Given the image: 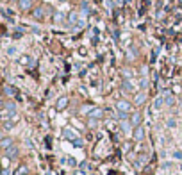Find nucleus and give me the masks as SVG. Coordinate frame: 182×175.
I'll return each instance as SVG.
<instances>
[{
  "label": "nucleus",
  "mask_w": 182,
  "mask_h": 175,
  "mask_svg": "<svg viewBox=\"0 0 182 175\" xmlns=\"http://www.w3.org/2000/svg\"><path fill=\"white\" fill-rule=\"evenodd\" d=\"M104 115V113H102V109H93L91 113H89V118H100Z\"/></svg>",
  "instance_id": "10"
},
{
  "label": "nucleus",
  "mask_w": 182,
  "mask_h": 175,
  "mask_svg": "<svg viewBox=\"0 0 182 175\" xmlns=\"http://www.w3.org/2000/svg\"><path fill=\"white\" fill-rule=\"evenodd\" d=\"M141 120H143L141 113H139V111H136L134 115H132V118H130V123H132L134 127H139V125H141Z\"/></svg>",
  "instance_id": "3"
},
{
  "label": "nucleus",
  "mask_w": 182,
  "mask_h": 175,
  "mask_svg": "<svg viewBox=\"0 0 182 175\" xmlns=\"http://www.w3.org/2000/svg\"><path fill=\"white\" fill-rule=\"evenodd\" d=\"M145 139V129L139 125V127H134V141H143Z\"/></svg>",
  "instance_id": "2"
},
{
  "label": "nucleus",
  "mask_w": 182,
  "mask_h": 175,
  "mask_svg": "<svg viewBox=\"0 0 182 175\" xmlns=\"http://www.w3.org/2000/svg\"><path fill=\"white\" fill-rule=\"evenodd\" d=\"M166 123H168V127H175V120H173V118H170Z\"/></svg>",
  "instance_id": "22"
},
{
  "label": "nucleus",
  "mask_w": 182,
  "mask_h": 175,
  "mask_svg": "<svg viewBox=\"0 0 182 175\" xmlns=\"http://www.w3.org/2000/svg\"><path fill=\"white\" fill-rule=\"evenodd\" d=\"M163 102H164V100H163V98H157V100H155V102H154V107H157V109H159V107H161V106H163Z\"/></svg>",
  "instance_id": "17"
},
{
  "label": "nucleus",
  "mask_w": 182,
  "mask_h": 175,
  "mask_svg": "<svg viewBox=\"0 0 182 175\" xmlns=\"http://www.w3.org/2000/svg\"><path fill=\"white\" fill-rule=\"evenodd\" d=\"M164 102H166L168 106H173V104H175V98H173V97H166V98H164Z\"/></svg>",
  "instance_id": "15"
},
{
  "label": "nucleus",
  "mask_w": 182,
  "mask_h": 175,
  "mask_svg": "<svg viewBox=\"0 0 182 175\" xmlns=\"http://www.w3.org/2000/svg\"><path fill=\"white\" fill-rule=\"evenodd\" d=\"M73 145L77 147V148H79V147H82V139H79V138H77V139H73Z\"/></svg>",
  "instance_id": "19"
},
{
  "label": "nucleus",
  "mask_w": 182,
  "mask_h": 175,
  "mask_svg": "<svg viewBox=\"0 0 182 175\" xmlns=\"http://www.w3.org/2000/svg\"><path fill=\"white\" fill-rule=\"evenodd\" d=\"M116 109L122 111V113H128V111H130V102H127V100H118V102H116Z\"/></svg>",
  "instance_id": "1"
},
{
  "label": "nucleus",
  "mask_w": 182,
  "mask_h": 175,
  "mask_svg": "<svg viewBox=\"0 0 182 175\" xmlns=\"http://www.w3.org/2000/svg\"><path fill=\"white\" fill-rule=\"evenodd\" d=\"M175 157L177 159H182V152H175Z\"/></svg>",
  "instance_id": "25"
},
{
  "label": "nucleus",
  "mask_w": 182,
  "mask_h": 175,
  "mask_svg": "<svg viewBox=\"0 0 182 175\" xmlns=\"http://www.w3.org/2000/svg\"><path fill=\"white\" fill-rule=\"evenodd\" d=\"M54 20H56V22H62V14H61V13H56Z\"/></svg>",
  "instance_id": "20"
},
{
  "label": "nucleus",
  "mask_w": 182,
  "mask_h": 175,
  "mask_svg": "<svg viewBox=\"0 0 182 175\" xmlns=\"http://www.w3.org/2000/svg\"><path fill=\"white\" fill-rule=\"evenodd\" d=\"M5 107H7V113H9V115H14V113H16V106L13 104V102H9V104H5Z\"/></svg>",
  "instance_id": "12"
},
{
  "label": "nucleus",
  "mask_w": 182,
  "mask_h": 175,
  "mask_svg": "<svg viewBox=\"0 0 182 175\" xmlns=\"http://www.w3.org/2000/svg\"><path fill=\"white\" fill-rule=\"evenodd\" d=\"M32 16H34L36 20H43V16H45V13H43V7H36L34 13H32Z\"/></svg>",
  "instance_id": "8"
},
{
  "label": "nucleus",
  "mask_w": 182,
  "mask_h": 175,
  "mask_svg": "<svg viewBox=\"0 0 182 175\" xmlns=\"http://www.w3.org/2000/svg\"><path fill=\"white\" fill-rule=\"evenodd\" d=\"M123 89H127V91H132L134 88H132V84H130L128 80H125V82H123Z\"/></svg>",
  "instance_id": "14"
},
{
  "label": "nucleus",
  "mask_w": 182,
  "mask_h": 175,
  "mask_svg": "<svg viewBox=\"0 0 182 175\" xmlns=\"http://www.w3.org/2000/svg\"><path fill=\"white\" fill-rule=\"evenodd\" d=\"M0 147H2V148H9V147H13V139H11V138H4V139H0Z\"/></svg>",
  "instance_id": "7"
},
{
  "label": "nucleus",
  "mask_w": 182,
  "mask_h": 175,
  "mask_svg": "<svg viewBox=\"0 0 182 175\" xmlns=\"http://www.w3.org/2000/svg\"><path fill=\"white\" fill-rule=\"evenodd\" d=\"M145 100H146V95H145V93H139V95L136 97V100H134V102H136V106H139V104H143Z\"/></svg>",
  "instance_id": "11"
},
{
  "label": "nucleus",
  "mask_w": 182,
  "mask_h": 175,
  "mask_svg": "<svg viewBox=\"0 0 182 175\" xmlns=\"http://www.w3.org/2000/svg\"><path fill=\"white\" fill-rule=\"evenodd\" d=\"M68 22H70V23H75V22H77V14H75V13H71V14L68 16Z\"/></svg>",
  "instance_id": "16"
},
{
  "label": "nucleus",
  "mask_w": 182,
  "mask_h": 175,
  "mask_svg": "<svg viewBox=\"0 0 182 175\" xmlns=\"http://www.w3.org/2000/svg\"><path fill=\"white\" fill-rule=\"evenodd\" d=\"M62 134H64V138H66V139H77V134H75V130H71V129H64L62 130Z\"/></svg>",
  "instance_id": "6"
},
{
  "label": "nucleus",
  "mask_w": 182,
  "mask_h": 175,
  "mask_svg": "<svg viewBox=\"0 0 182 175\" xmlns=\"http://www.w3.org/2000/svg\"><path fill=\"white\" fill-rule=\"evenodd\" d=\"M61 2H64V0H61Z\"/></svg>",
  "instance_id": "27"
},
{
  "label": "nucleus",
  "mask_w": 182,
  "mask_h": 175,
  "mask_svg": "<svg viewBox=\"0 0 182 175\" xmlns=\"http://www.w3.org/2000/svg\"><path fill=\"white\" fill-rule=\"evenodd\" d=\"M7 54H9V56H16V48H14V47H9V48H7Z\"/></svg>",
  "instance_id": "18"
},
{
  "label": "nucleus",
  "mask_w": 182,
  "mask_h": 175,
  "mask_svg": "<svg viewBox=\"0 0 182 175\" xmlns=\"http://www.w3.org/2000/svg\"><path fill=\"white\" fill-rule=\"evenodd\" d=\"M18 5H20V9H21V11H29V9H30V5H32V0H20V2H18Z\"/></svg>",
  "instance_id": "5"
},
{
  "label": "nucleus",
  "mask_w": 182,
  "mask_h": 175,
  "mask_svg": "<svg viewBox=\"0 0 182 175\" xmlns=\"http://www.w3.org/2000/svg\"><path fill=\"white\" fill-rule=\"evenodd\" d=\"M68 164H70V166H77V161H75L73 157H70L68 159Z\"/></svg>",
  "instance_id": "21"
},
{
  "label": "nucleus",
  "mask_w": 182,
  "mask_h": 175,
  "mask_svg": "<svg viewBox=\"0 0 182 175\" xmlns=\"http://www.w3.org/2000/svg\"><path fill=\"white\" fill-rule=\"evenodd\" d=\"M5 156H7L9 159H14V157L18 156V148H16V147H9V148H5Z\"/></svg>",
  "instance_id": "4"
},
{
  "label": "nucleus",
  "mask_w": 182,
  "mask_h": 175,
  "mask_svg": "<svg viewBox=\"0 0 182 175\" xmlns=\"http://www.w3.org/2000/svg\"><path fill=\"white\" fill-rule=\"evenodd\" d=\"M66 104H68V97H61V98L57 100V109H59V111L64 109V107H66Z\"/></svg>",
  "instance_id": "9"
},
{
  "label": "nucleus",
  "mask_w": 182,
  "mask_h": 175,
  "mask_svg": "<svg viewBox=\"0 0 182 175\" xmlns=\"http://www.w3.org/2000/svg\"><path fill=\"white\" fill-rule=\"evenodd\" d=\"M88 123H89V127H95V125H96V120H95V118H89Z\"/></svg>",
  "instance_id": "23"
},
{
  "label": "nucleus",
  "mask_w": 182,
  "mask_h": 175,
  "mask_svg": "<svg viewBox=\"0 0 182 175\" xmlns=\"http://www.w3.org/2000/svg\"><path fill=\"white\" fill-rule=\"evenodd\" d=\"M4 91H5V95H9V97H11V95H14V91H16V89H14V88H11V86H5V88H4Z\"/></svg>",
  "instance_id": "13"
},
{
  "label": "nucleus",
  "mask_w": 182,
  "mask_h": 175,
  "mask_svg": "<svg viewBox=\"0 0 182 175\" xmlns=\"http://www.w3.org/2000/svg\"><path fill=\"white\" fill-rule=\"evenodd\" d=\"M5 129H11V127H13V123H11V121H5V125H4Z\"/></svg>",
  "instance_id": "24"
},
{
  "label": "nucleus",
  "mask_w": 182,
  "mask_h": 175,
  "mask_svg": "<svg viewBox=\"0 0 182 175\" xmlns=\"http://www.w3.org/2000/svg\"><path fill=\"white\" fill-rule=\"evenodd\" d=\"M2 136H4V134H2V132H0V139H4V138H2Z\"/></svg>",
  "instance_id": "26"
}]
</instances>
